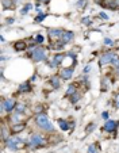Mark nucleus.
Returning <instances> with one entry per match:
<instances>
[{
    "instance_id": "1",
    "label": "nucleus",
    "mask_w": 119,
    "mask_h": 153,
    "mask_svg": "<svg viewBox=\"0 0 119 153\" xmlns=\"http://www.w3.org/2000/svg\"><path fill=\"white\" fill-rule=\"evenodd\" d=\"M35 122H37V125L41 127L42 130L47 131V133H53V131H54V126H53V123L49 121L46 114H44V113L38 114L37 118H35Z\"/></svg>"
},
{
    "instance_id": "2",
    "label": "nucleus",
    "mask_w": 119,
    "mask_h": 153,
    "mask_svg": "<svg viewBox=\"0 0 119 153\" xmlns=\"http://www.w3.org/2000/svg\"><path fill=\"white\" fill-rule=\"evenodd\" d=\"M30 56H31L33 61H35V62H39V61H45L47 58L46 56V50L44 49V48L38 46L35 48V49L31 50V53H30Z\"/></svg>"
},
{
    "instance_id": "3",
    "label": "nucleus",
    "mask_w": 119,
    "mask_h": 153,
    "mask_svg": "<svg viewBox=\"0 0 119 153\" xmlns=\"http://www.w3.org/2000/svg\"><path fill=\"white\" fill-rule=\"evenodd\" d=\"M44 144H45V138L41 134H33L29 140V146H31V148H38Z\"/></svg>"
},
{
    "instance_id": "4",
    "label": "nucleus",
    "mask_w": 119,
    "mask_h": 153,
    "mask_svg": "<svg viewBox=\"0 0 119 153\" xmlns=\"http://www.w3.org/2000/svg\"><path fill=\"white\" fill-rule=\"evenodd\" d=\"M21 142H23V141H22V138H19V137H10L8 140H6V146L10 150H16Z\"/></svg>"
},
{
    "instance_id": "5",
    "label": "nucleus",
    "mask_w": 119,
    "mask_h": 153,
    "mask_svg": "<svg viewBox=\"0 0 119 153\" xmlns=\"http://www.w3.org/2000/svg\"><path fill=\"white\" fill-rule=\"evenodd\" d=\"M16 107V102H15L14 98H10V99H6V100L1 102V111H12L15 110Z\"/></svg>"
},
{
    "instance_id": "6",
    "label": "nucleus",
    "mask_w": 119,
    "mask_h": 153,
    "mask_svg": "<svg viewBox=\"0 0 119 153\" xmlns=\"http://www.w3.org/2000/svg\"><path fill=\"white\" fill-rule=\"evenodd\" d=\"M115 53L114 52H107L104 53L103 56H100V61H99V64H100V67H104V65H107V64L112 62V60L115 58Z\"/></svg>"
},
{
    "instance_id": "7",
    "label": "nucleus",
    "mask_w": 119,
    "mask_h": 153,
    "mask_svg": "<svg viewBox=\"0 0 119 153\" xmlns=\"http://www.w3.org/2000/svg\"><path fill=\"white\" fill-rule=\"evenodd\" d=\"M119 126V122L118 121H114V119H107L104 123V130L107 133H114Z\"/></svg>"
},
{
    "instance_id": "8",
    "label": "nucleus",
    "mask_w": 119,
    "mask_h": 153,
    "mask_svg": "<svg viewBox=\"0 0 119 153\" xmlns=\"http://www.w3.org/2000/svg\"><path fill=\"white\" fill-rule=\"evenodd\" d=\"M62 34H64V30L61 29H49V38L50 39H61Z\"/></svg>"
},
{
    "instance_id": "9",
    "label": "nucleus",
    "mask_w": 119,
    "mask_h": 153,
    "mask_svg": "<svg viewBox=\"0 0 119 153\" xmlns=\"http://www.w3.org/2000/svg\"><path fill=\"white\" fill-rule=\"evenodd\" d=\"M102 6L107 7V8H110V10H118L119 8V0H103Z\"/></svg>"
},
{
    "instance_id": "10",
    "label": "nucleus",
    "mask_w": 119,
    "mask_h": 153,
    "mask_svg": "<svg viewBox=\"0 0 119 153\" xmlns=\"http://www.w3.org/2000/svg\"><path fill=\"white\" fill-rule=\"evenodd\" d=\"M64 58H65L64 54H55L54 57H53V60L50 61V67H52V68L58 67V65H60V64L64 61Z\"/></svg>"
},
{
    "instance_id": "11",
    "label": "nucleus",
    "mask_w": 119,
    "mask_h": 153,
    "mask_svg": "<svg viewBox=\"0 0 119 153\" xmlns=\"http://www.w3.org/2000/svg\"><path fill=\"white\" fill-rule=\"evenodd\" d=\"M60 76H61V79H64V80H69V79H72L73 68H64V69L61 71V73H60Z\"/></svg>"
},
{
    "instance_id": "12",
    "label": "nucleus",
    "mask_w": 119,
    "mask_h": 153,
    "mask_svg": "<svg viewBox=\"0 0 119 153\" xmlns=\"http://www.w3.org/2000/svg\"><path fill=\"white\" fill-rule=\"evenodd\" d=\"M14 48H15V50H16V52H23V50L27 49V45H26V42H24V41H18V42H15Z\"/></svg>"
},
{
    "instance_id": "13",
    "label": "nucleus",
    "mask_w": 119,
    "mask_h": 153,
    "mask_svg": "<svg viewBox=\"0 0 119 153\" xmlns=\"http://www.w3.org/2000/svg\"><path fill=\"white\" fill-rule=\"evenodd\" d=\"M31 91V84L29 83V81H26V83L21 84L19 85V92L21 94H24V92H30Z\"/></svg>"
},
{
    "instance_id": "14",
    "label": "nucleus",
    "mask_w": 119,
    "mask_h": 153,
    "mask_svg": "<svg viewBox=\"0 0 119 153\" xmlns=\"http://www.w3.org/2000/svg\"><path fill=\"white\" fill-rule=\"evenodd\" d=\"M75 37V34H73L72 31H64V34H62V38H61V41L64 43H68L69 41H72V38Z\"/></svg>"
},
{
    "instance_id": "15",
    "label": "nucleus",
    "mask_w": 119,
    "mask_h": 153,
    "mask_svg": "<svg viewBox=\"0 0 119 153\" xmlns=\"http://www.w3.org/2000/svg\"><path fill=\"white\" fill-rule=\"evenodd\" d=\"M24 126H26V125H24V123H16V125H14V126H12V127H11V130H12V133L18 134V133H21V131H23Z\"/></svg>"
},
{
    "instance_id": "16",
    "label": "nucleus",
    "mask_w": 119,
    "mask_h": 153,
    "mask_svg": "<svg viewBox=\"0 0 119 153\" xmlns=\"http://www.w3.org/2000/svg\"><path fill=\"white\" fill-rule=\"evenodd\" d=\"M58 125H60V129L64 130V131L69 130V123H68V121H64V119H58Z\"/></svg>"
},
{
    "instance_id": "17",
    "label": "nucleus",
    "mask_w": 119,
    "mask_h": 153,
    "mask_svg": "<svg viewBox=\"0 0 119 153\" xmlns=\"http://www.w3.org/2000/svg\"><path fill=\"white\" fill-rule=\"evenodd\" d=\"M50 84L53 85V88H54V90H58V88H60V79H58L57 76L52 77V79H50Z\"/></svg>"
},
{
    "instance_id": "18",
    "label": "nucleus",
    "mask_w": 119,
    "mask_h": 153,
    "mask_svg": "<svg viewBox=\"0 0 119 153\" xmlns=\"http://www.w3.org/2000/svg\"><path fill=\"white\" fill-rule=\"evenodd\" d=\"M64 45H65V43L62 42L61 39H60V41H57V42L52 43V49H54V50H61L62 48H64Z\"/></svg>"
},
{
    "instance_id": "19",
    "label": "nucleus",
    "mask_w": 119,
    "mask_h": 153,
    "mask_svg": "<svg viewBox=\"0 0 119 153\" xmlns=\"http://www.w3.org/2000/svg\"><path fill=\"white\" fill-rule=\"evenodd\" d=\"M73 94H76V87L75 85H69V87H68L67 94H65V95H67V96H72Z\"/></svg>"
},
{
    "instance_id": "20",
    "label": "nucleus",
    "mask_w": 119,
    "mask_h": 153,
    "mask_svg": "<svg viewBox=\"0 0 119 153\" xmlns=\"http://www.w3.org/2000/svg\"><path fill=\"white\" fill-rule=\"evenodd\" d=\"M24 108H26V106H24V104H16L15 111H16L18 114H22V113H24Z\"/></svg>"
},
{
    "instance_id": "21",
    "label": "nucleus",
    "mask_w": 119,
    "mask_h": 153,
    "mask_svg": "<svg viewBox=\"0 0 119 153\" xmlns=\"http://www.w3.org/2000/svg\"><path fill=\"white\" fill-rule=\"evenodd\" d=\"M88 153H99V149H98V146H96L95 144L89 145V148H88Z\"/></svg>"
},
{
    "instance_id": "22",
    "label": "nucleus",
    "mask_w": 119,
    "mask_h": 153,
    "mask_svg": "<svg viewBox=\"0 0 119 153\" xmlns=\"http://www.w3.org/2000/svg\"><path fill=\"white\" fill-rule=\"evenodd\" d=\"M80 98H81V96H80V94H73L72 95V99H70V102H72V103H77L78 100H80Z\"/></svg>"
},
{
    "instance_id": "23",
    "label": "nucleus",
    "mask_w": 119,
    "mask_h": 153,
    "mask_svg": "<svg viewBox=\"0 0 119 153\" xmlns=\"http://www.w3.org/2000/svg\"><path fill=\"white\" fill-rule=\"evenodd\" d=\"M12 122H14V123L15 125H16V123H21V114H15V115L14 117H12Z\"/></svg>"
},
{
    "instance_id": "24",
    "label": "nucleus",
    "mask_w": 119,
    "mask_h": 153,
    "mask_svg": "<svg viewBox=\"0 0 119 153\" xmlns=\"http://www.w3.org/2000/svg\"><path fill=\"white\" fill-rule=\"evenodd\" d=\"M45 18H46V14H38V16L35 18V22L39 23V22H42V20L45 19Z\"/></svg>"
},
{
    "instance_id": "25",
    "label": "nucleus",
    "mask_w": 119,
    "mask_h": 153,
    "mask_svg": "<svg viewBox=\"0 0 119 153\" xmlns=\"http://www.w3.org/2000/svg\"><path fill=\"white\" fill-rule=\"evenodd\" d=\"M1 137H3V140H8L10 138V137H8V131H7L6 127H3V129H1Z\"/></svg>"
},
{
    "instance_id": "26",
    "label": "nucleus",
    "mask_w": 119,
    "mask_h": 153,
    "mask_svg": "<svg viewBox=\"0 0 119 153\" xmlns=\"http://www.w3.org/2000/svg\"><path fill=\"white\" fill-rule=\"evenodd\" d=\"M111 64H112L116 69H119V57H118V56H115V58L112 60V62H111Z\"/></svg>"
},
{
    "instance_id": "27",
    "label": "nucleus",
    "mask_w": 119,
    "mask_h": 153,
    "mask_svg": "<svg viewBox=\"0 0 119 153\" xmlns=\"http://www.w3.org/2000/svg\"><path fill=\"white\" fill-rule=\"evenodd\" d=\"M93 127H95V123H89L87 127H85V133H91L93 130Z\"/></svg>"
},
{
    "instance_id": "28",
    "label": "nucleus",
    "mask_w": 119,
    "mask_h": 153,
    "mask_svg": "<svg viewBox=\"0 0 119 153\" xmlns=\"http://www.w3.org/2000/svg\"><path fill=\"white\" fill-rule=\"evenodd\" d=\"M44 39H45L44 35H37V37H35V42L37 43H42L44 42Z\"/></svg>"
},
{
    "instance_id": "29",
    "label": "nucleus",
    "mask_w": 119,
    "mask_h": 153,
    "mask_svg": "<svg viewBox=\"0 0 119 153\" xmlns=\"http://www.w3.org/2000/svg\"><path fill=\"white\" fill-rule=\"evenodd\" d=\"M11 0H3V7L4 8H8V7H11Z\"/></svg>"
},
{
    "instance_id": "30",
    "label": "nucleus",
    "mask_w": 119,
    "mask_h": 153,
    "mask_svg": "<svg viewBox=\"0 0 119 153\" xmlns=\"http://www.w3.org/2000/svg\"><path fill=\"white\" fill-rule=\"evenodd\" d=\"M29 10H31V4H27V6L24 7L23 10H22V14H23V15H26V14H27V11H29Z\"/></svg>"
},
{
    "instance_id": "31",
    "label": "nucleus",
    "mask_w": 119,
    "mask_h": 153,
    "mask_svg": "<svg viewBox=\"0 0 119 153\" xmlns=\"http://www.w3.org/2000/svg\"><path fill=\"white\" fill-rule=\"evenodd\" d=\"M104 43H106V45H107V46H111V45H112L114 42L110 39V38H104Z\"/></svg>"
},
{
    "instance_id": "32",
    "label": "nucleus",
    "mask_w": 119,
    "mask_h": 153,
    "mask_svg": "<svg viewBox=\"0 0 119 153\" xmlns=\"http://www.w3.org/2000/svg\"><path fill=\"white\" fill-rule=\"evenodd\" d=\"M83 23L84 25H91V19L89 18H83Z\"/></svg>"
},
{
    "instance_id": "33",
    "label": "nucleus",
    "mask_w": 119,
    "mask_h": 153,
    "mask_svg": "<svg viewBox=\"0 0 119 153\" xmlns=\"http://www.w3.org/2000/svg\"><path fill=\"white\" fill-rule=\"evenodd\" d=\"M84 4H87V0H80V1L77 3V7H83Z\"/></svg>"
},
{
    "instance_id": "34",
    "label": "nucleus",
    "mask_w": 119,
    "mask_h": 153,
    "mask_svg": "<svg viewBox=\"0 0 119 153\" xmlns=\"http://www.w3.org/2000/svg\"><path fill=\"white\" fill-rule=\"evenodd\" d=\"M100 18H103V19H108V15L104 14V12H102V14H100Z\"/></svg>"
},
{
    "instance_id": "35",
    "label": "nucleus",
    "mask_w": 119,
    "mask_h": 153,
    "mask_svg": "<svg viewBox=\"0 0 119 153\" xmlns=\"http://www.w3.org/2000/svg\"><path fill=\"white\" fill-rule=\"evenodd\" d=\"M102 117H103L104 119H108V113H107V111H104V113L102 114Z\"/></svg>"
},
{
    "instance_id": "36",
    "label": "nucleus",
    "mask_w": 119,
    "mask_h": 153,
    "mask_svg": "<svg viewBox=\"0 0 119 153\" xmlns=\"http://www.w3.org/2000/svg\"><path fill=\"white\" fill-rule=\"evenodd\" d=\"M89 69H91V67H89V65H88V67H87V68H84V73L89 72Z\"/></svg>"
},
{
    "instance_id": "37",
    "label": "nucleus",
    "mask_w": 119,
    "mask_h": 153,
    "mask_svg": "<svg viewBox=\"0 0 119 153\" xmlns=\"http://www.w3.org/2000/svg\"><path fill=\"white\" fill-rule=\"evenodd\" d=\"M115 102H116V106L119 107V95H116V99H115Z\"/></svg>"
},
{
    "instance_id": "38",
    "label": "nucleus",
    "mask_w": 119,
    "mask_h": 153,
    "mask_svg": "<svg viewBox=\"0 0 119 153\" xmlns=\"http://www.w3.org/2000/svg\"><path fill=\"white\" fill-rule=\"evenodd\" d=\"M38 3H49L47 0H38Z\"/></svg>"
},
{
    "instance_id": "39",
    "label": "nucleus",
    "mask_w": 119,
    "mask_h": 153,
    "mask_svg": "<svg viewBox=\"0 0 119 153\" xmlns=\"http://www.w3.org/2000/svg\"><path fill=\"white\" fill-rule=\"evenodd\" d=\"M7 22H8V23L11 25V23H14V19H12V18H11V19H8V20H7Z\"/></svg>"
},
{
    "instance_id": "40",
    "label": "nucleus",
    "mask_w": 119,
    "mask_h": 153,
    "mask_svg": "<svg viewBox=\"0 0 119 153\" xmlns=\"http://www.w3.org/2000/svg\"><path fill=\"white\" fill-rule=\"evenodd\" d=\"M116 75H118V76H119V69H116Z\"/></svg>"
},
{
    "instance_id": "41",
    "label": "nucleus",
    "mask_w": 119,
    "mask_h": 153,
    "mask_svg": "<svg viewBox=\"0 0 119 153\" xmlns=\"http://www.w3.org/2000/svg\"><path fill=\"white\" fill-rule=\"evenodd\" d=\"M47 1H50V0H47Z\"/></svg>"
}]
</instances>
